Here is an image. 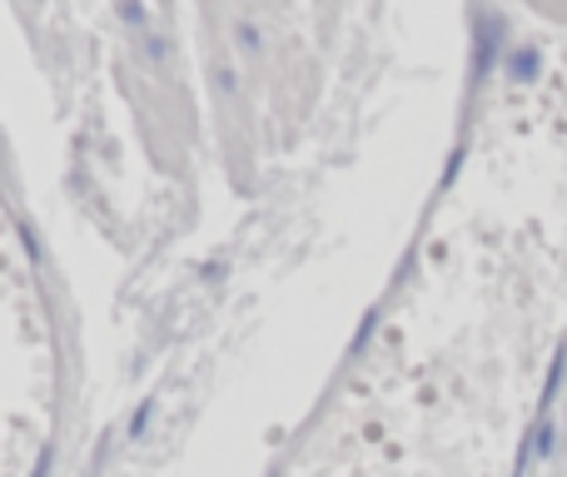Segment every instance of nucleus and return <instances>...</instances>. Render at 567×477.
Returning a JSON list of instances; mask_svg holds the SVG:
<instances>
[]
</instances>
